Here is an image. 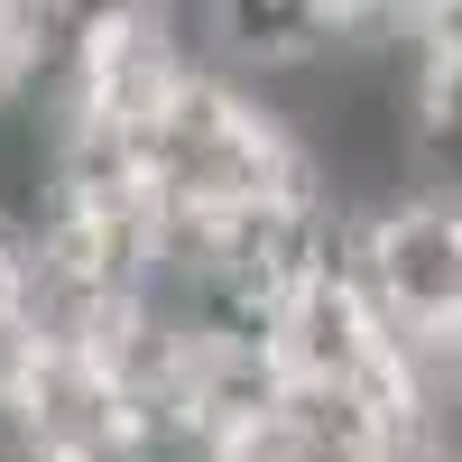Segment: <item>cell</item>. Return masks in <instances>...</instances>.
Listing matches in <instances>:
<instances>
[{
    "label": "cell",
    "mask_w": 462,
    "mask_h": 462,
    "mask_svg": "<svg viewBox=\"0 0 462 462\" xmlns=\"http://www.w3.org/2000/svg\"><path fill=\"white\" fill-rule=\"evenodd\" d=\"M28 84H37V56H28V10L0 0V111H28Z\"/></svg>",
    "instance_id": "cell-2"
},
{
    "label": "cell",
    "mask_w": 462,
    "mask_h": 462,
    "mask_svg": "<svg viewBox=\"0 0 462 462\" xmlns=\"http://www.w3.org/2000/svg\"><path fill=\"white\" fill-rule=\"evenodd\" d=\"M19 426L37 462H148V426L102 361H37L19 389Z\"/></svg>",
    "instance_id": "cell-1"
}]
</instances>
